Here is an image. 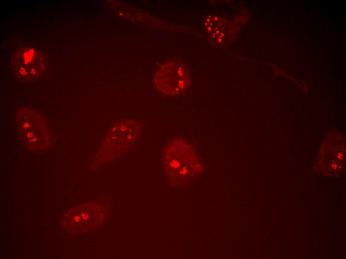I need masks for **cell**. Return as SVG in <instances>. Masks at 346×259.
I'll use <instances>...</instances> for the list:
<instances>
[{"label":"cell","instance_id":"1","mask_svg":"<svg viewBox=\"0 0 346 259\" xmlns=\"http://www.w3.org/2000/svg\"><path fill=\"white\" fill-rule=\"evenodd\" d=\"M158 90L168 95H177L188 88L190 76L187 66L182 62L172 60L160 67L154 77Z\"/></svg>","mask_w":346,"mask_h":259},{"label":"cell","instance_id":"2","mask_svg":"<svg viewBox=\"0 0 346 259\" xmlns=\"http://www.w3.org/2000/svg\"><path fill=\"white\" fill-rule=\"evenodd\" d=\"M34 50L31 49L26 51L24 54V62L26 64H29L32 62L33 59V58L34 56Z\"/></svg>","mask_w":346,"mask_h":259},{"label":"cell","instance_id":"3","mask_svg":"<svg viewBox=\"0 0 346 259\" xmlns=\"http://www.w3.org/2000/svg\"><path fill=\"white\" fill-rule=\"evenodd\" d=\"M20 72H21V74H25L26 73V71L23 68H21V69H20Z\"/></svg>","mask_w":346,"mask_h":259}]
</instances>
